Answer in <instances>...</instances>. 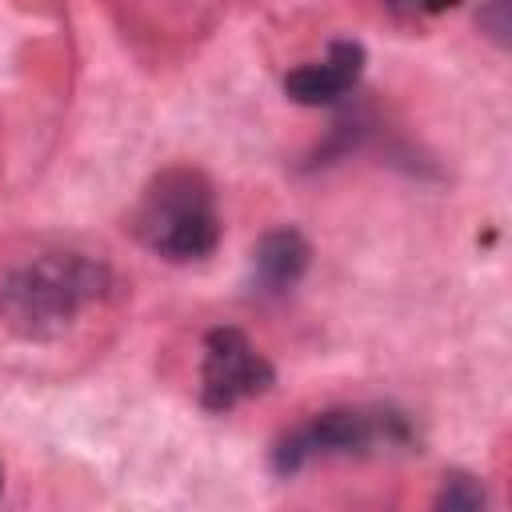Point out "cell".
<instances>
[{
	"mask_svg": "<svg viewBox=\"0 0 512 512\" xmlns=\"http://www.w3.org/2000/svg\"><path fill=\"white\" fill-rule=\"evenodd\" d=\"M396 12H412V16H424V12H444L452 8L456 0H388Z\"/></svg>",
	"mask_w": 512,
	"mask_h": 512,
	"instance_id": "8",
	"label": "cell"
},
{
	"mask_svg": "<svg viewBox=\"0 0 512 512\" xmlns=\"http://www.w3.org/2000/svg\"><path fill=\"white\" fill-rule=\"evenodd\" d=\"M364 72V48L356 40H336L324 60L300 64L284 76V92L296 104H336L348 88H356Z\"/></svg>",
	"mask_w": 512,
	"mask_h": 512,
	"instance_id": "5",
	"label": "cell"
},
{
	"mask_svg": "<svg viewBox=\"0 0 512 512\" xmlns=\"http://www.w3.org/2000/svg\"><path fill=\"white\" fill-rule=\"evenodd\" d=\"M436 508H448V512H472V508H484V488L472 480V476H448L440 496H436Z\"/></svg>",
	"mask_w": 512,
	"mask_h": 512,
	"instance_id": "7",
	"label": "cell"
},
{
	"mask_svg": "<svg viewBox=\"0 0 512 512\" xmlns=\"http://www.w3.org/2000/svg\"><path fill=\"white\" fill-rule=\"evenodd\" d=\"M308 256H312V248H308V240L296 228L268 232L256 244V252H252V280H256V288L260 292H284V288H292L304 276Z\"/></svg>",
	"mask_w": 512,
	"mask_h": 512,
	"instance_id": "6",
	"label": "cell"
},
{
	"mask_svg": "<svg viewBox=\"0 0 512 512\" xmlns=\"http://www.w3.org/2000/svg\"><path fill=\"white\" fill-rule=\"evenodd\" d=\"M408 440V428L400 416L392 412H364V408H328L320 416H312L308 424L292 428L276 452H272V468L280 476L300 472L312 460H328V456H352V452H368L376 444H396Z\"/></svg>",
	"mask_w": 512,
	"mask_h": 512,
	"instance_id": "3",
	"label": "cell"
},
{
	"mask_svg": "<svg viewBox=\"0 0 512 512\" xmlns=\"http://www.w3.org/2000/svg\"><path fill=\"white\" fill-rule=\"evenodd\" d=\"M136 236L164 260H200L220 240V212L212 184L192 168L160 172L140 208H136Z\"/></svg>",
	"mask_w": 512,
	"mask_h": 512,
	"instance_id": "2",
	"label": "cell"
},
{
	"mask_svg": "<svg viewBox=\"0 0 512 512\" xmlns=\"http://www.w3.org/2000/svg\"><path fill=\"white\" fill-rule=\"evenodd\" d=\"M108 268L92 264L76 252L64 256H40L24 268H16L0 284V316L12 332L28 340H52L60 336L72 316L104 296Z\"/></svg>",
	"mask_w": 512,
	"mask_h": 512,
	"instance_id": "1",
	"label": "cell"
},
{
	"mask_svg": "<svg viewBox=\"0 0 512 512\" xmlns=\"http://www.w3.org/2000/svg\"><path fill=\"white\" fill-rule=\"evenodd\" d=\"M272 388V364L252 348L240 328H212L200 364V400L212 412H228L248 396Z\"/></svg>",
	"mask_w": 512,
	"mask_h": 512,
	"instance_id": "4",
	"label": "cell"
}]
</instances>
